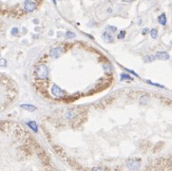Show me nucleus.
Masks as SVG:
<instances>
[{
  "mask_svg": "<svg viewBox=\"0 0 172 171\" xmlns=\"http://www.w3.org/2000/svg\"><path fill=\"white\" fill-rule=\"evenodd\" d=\"M125 69L126 70V71H128V72H130V73H132L133 75H135V76H136V77H138V76H139V75H138L137 73H136L135 71H133V70H131V69Z\"/></svg>",
  "mask_w": 172,
  "mask_h": 171,
  "instance_id": "5701e85b",
  "label": "nucleus"
},
{
  "mask_svg": "<svg viewBox=\"0 0 172 171\" xmlns=\"http://www.w3.org/2000/svg\"><path fill=\"white\" fill-rule=\"evenodd\" d=\"M133 0H123V2H132Z\"/></svg>",
  "mask_w": 172,
  "mask_h": 171,
  "instance_id": "bb28decb",
  "label": "nucleus"
},
{
  "mask_svg": "<svg viewBox=\"0 0 172 171\" xmlns=\"http://www.w3.org/2000/svg\"><path fill=\"white\" fill-rule=\"evenodd\" d=\"M65 117H66V119H72V118H73L74 117L73 111H72V110H68V111L65 113Z\"/></svg>",
  "mask_w": 172,
  "mask_h": 171,
  "instance_id": "f3484780",
  "label": "nucleus"
},
{
  "mask_svg": "<svg viewBox=\"0 0 172 171\" xmlns=\"http://www.w3.org/2000/svg\"><path fill=\"white\" fill-rule=\"evenodd\" d=\"M50 92L56 98H64L66 96V92L57 85H53L52 87L50 88Z\"/></svg>",
  "mask_w": 172,
  "mask_h": 171,
  "instance_id": "7ed1b4c3",
  "label": "nucleus"
},
{
  "mask_svg": "<svg viewBox=\"0 0 172 171\" xmlns=\"http://www.w3.org/2000/svg\"><path fill=\"white\" fill-rule=\"evenodd\" d=\"M52 1H53V3H54V4H56V0H52Z\"/></svg>",
  "mask_w": 172,
  "mask_h": 171,
  "instance_id": "c85d7f7f",
  "label": "nucleus"
},
{
  "mask_svg": "<svg viewBox=\"0 0 172 171\" xmlns=\"http://www.w3.org/2000/svg\"><path fill=\"white\" fill-rule=\"evenodd\" d=\"M33 22H34V23H36V24H37V23H38L39 21H38V20L36 19V20H34V21H33Z\"/></svg>",
  "mask_w": 172,
  "mask_h": 171,
  "instance_id": "cd10ccee",
  "label": "nucleus"
},
{
  "mask_svg": "<svg viewBox=\"0 0 172 171\" xmlns=\"http://www.w3.org/2000/svg\"><path fill=\"white\" fill-rule=\"evenodd\" d=\"M148 103V95H142L140 97V104L141 105H146Z\"/></svg>",
  "mask_w": 172,
  "mask_h": 171,
  "instance_id": "4468645a",
  "label": "nucleus"
},
{
  "mask_svg": "<svg viewBox=\"0 0 172 171\" xmlns=\"http://www.w3.org/2000/svg\"><path fill=\"white\" fill-rule=\"evenodd\" d=\"M156 59H159V60H163V61H165V60H168L170 58L169 54L165 52H158L155 55Z\"/></svg>",
  "mask_w": 172,
  "mask_h": 171,
  "instance_id": "423d86ee",
  "label": "nucleus"
},
{
  "mask_svg": "<svg viewBox=\"0 0 172 171\" xmlns=\"http://www.w3.org/2000/svg\"><path fill=\"white\" fill-rule=\"evenodd\" d=\"M11 32H12V34L13 35H17L18 34V32H19V29H18V28H13L12 29V31H11Z\"/></svg>",
  "mask_w": 172,
  "mask_h": 171,
  "instance_id": "4be33fe9",
  "label": "nucleus"
},
{
  "mask_svg": "<svg viewBox=\"0 0 172 171\" xmlns=\"http://www.w3.org/2000/svg\"><path fill=\"white\" fill-rule=\"evenodd\" d=\"M158 22L162 25V26H165L166 22H168V19H166V16L165 13H162L161 15L158 17Z\"/></svg>",
  "mask_w": 172,
  "mask_h": 171,
  "instance_id": "9b49d317",
  "label": "nucleus"
},
{
  "mask_svg": "<svg viewBox=\"0 0 172 171\" xmlns=\"http://www.w3.org/2000/svg\"><path fill=\"white\" fill-rule=\"evenodd\" d=\"M103 69L105 70V72L106 73H111L112 72V66H111V64L110 63H105L103 65Z\"/></svg>",
  "mask_w": 172,
  "mask_h": 171,
  "instance_id": "9d476101",
  "label": "nucleus"
},
{
  "mask_svg": "<svg viewBox=\"0 0 172 171\" xmlns=\"http://www.w3.org/2000/svg\"><path fill=\"white\" fill-rule=\"evenodd\" d=\"M24 11L27 13H32L35 9H36V4H35L32 0H26L24 2Z\"/></svg>",
  "mask_w": 172,
  "mask_h": 171,
  "instance_id": "20e7f679",
  "label": "nucleus"
},
{
  "mask_svg": "<svg viewBox=\"0 0 172 171\" xmlns=\"http://www.w3.org/2000/svg\"><path fill=\"white\" fill-rule=\"evenodd\" d=\"M108 13H112V10H111L110 8H109V9H108Z\"/></svg>",
  "mask_w": 172,
  "mask_h": 171,
  "instance_id": "a878e982",
  "label": "nucleus"
},
{
  "mask_svg": "<svg viewBox=\"0 0 172 171\" xmlns=\"http://www.w3.org/2000/svg\"><path fill=\"white\" fill-rule=\"evenodd\" d=\"M63 52H64L63 48H61V47H54V48H52L49 51V55L52 58L56 59V58H59L60 56H61Z\"/></svg>",
  "mask_w": 172,
  "mask_h": 171,
  "instance_id": "39448f33",
  "label": "nucleus"
},
{
  "mask_svg": "<svg viewBox=\"0 0 172 171\" xmlns=\"http://www.w3.org/2000/svg\"><path fill=\"white\" fill-rule=\"evenodd\" d=\"M92 170H104V169H106L105 167H92Z\"/></svg>",
  "mask_w": 172,
  "mask_h": 171,
  "instance_id": "393cba45",
  "label": "nucleus"
},
{
  "mask_svg": "<svg viewBox=\"0 0 172 171\" xmlns=\"http://www.w3.org/2000/svg\"><path fill=\"white\" fill-rule=\"evenodd\" d=\"M6 66H7V60L4 59V58H1L0 59V68L6 67Z\"/></svg>",
  "mask_w": 172,
  "mask_h": 171,
  "instance_id": "aec40b11",
  "label": "nucleus"
},
{
  "mask_svg": "<svg viewBox=\"0 0 172 171\" xmlns=\"http://www.w3.org/2000/svg\"><path fill=\"white\" fill-rule=\"evenodd\" d=\"M148 84H150V85H152V86H155V87H158V88H165V87L164 86H162V85H160V84H156V83H153V82H151V81H146Z\"/></svg>",
  "mask_w": 172,
  "mask_h": 171,
  "instance_id": "412c9836",
  "label": "nucleus"
},
{
  "mask_svg": "<svg viewBox=\"0 0 172 171\" xmlns=\"http://www.w3.org/2000/svg\"><path fill=\"white\" fill-rule=\"evenodd\" d=\"M102 37H103V39L105 40V41L108 42V43H113V41H114L113 36H112V35L110 34V32H105L102 34Z\"/></svg>",
  "mask_w": 172,
  "mask_h": 171,
  "instance_id": "6e6552de",
  "label": "nucleus"
},
{
  "mask_svg": "<svg viewBox=\"0 0 172 171\" xmlns=\"http://www.w3.org/2000/svg\"><path fill=\"white\" fill-rule=\"evenodd\" d=\"M106 29H107V32H117V27L107 26V27H106Z\"/></svg>",
  "mask_w": 172,
  "mask_h": 171,
  "instance_id": "a211bd4d",
  "label": "nucleus"
},
{
  "mask_svg": "<svg viewBox=\"0 0 172 171\" xmlns=\"http://www.w3.org/2000/svg\"><path fill=\"white\" fill-rule=\"evenodd\" d=\"M120 79L121 81H125V80H129V81H132L133 78L130 76V75L126 74V73H122L120 75Z\"/></svg>",
  "mask_w": 172,
  "mask_h": 171,
  "instance_id": "ddd939ff",
  "label": "nucleus"
},
{
  "mask_svg": "<svg viewBox=\"0 0 172 171\" xmlns=\"http://www.w3.org/2000/svg\"><path fill=\"white\" fill-rule=\"evenodd\" d=\"M125 37V31H121L119 32V34L117 35V38L118 39H124Z\"/></svg>",
  "mask_w": 172,
  "mask_h": 171,
  "instance_id": "6ab92c4d",
  "label": "nucleus"
},
{
  "mask_svg": "<svg viewBox=\"0 0 172 171\" xmlns=\"http://www.w3.org/2000/svg\"><path fill=\"white\" fill-rule=\"evenodd\" d=\"M126 167L130 170H138L141 167V160L137 158H130L126 161Z\"/></svg>",
  "mask_w": 172,
  "mask_h": 171,
  "instance_id": "f03ea898",
  "label": "nucleus"
},
{
  "mask_svg": "<svg viewBox=\"0 0 172 171\" xmlns=\"http://www.w3.org/2000/svg\"><path fill=\"white\" fill-rule=\"evenodd\" d=\"M35 73H36V76L41 79V80H45L47 79L49 76V69L46 65L44 64H40L36 67V69H35Z\"/></svg>",
  "mask_w": 172,
  "mask_h": 171,
  "instance_id": "f257e3e1",
  "label": "nucleus"
},
{
  "mask_svg": "<svg viewBox=\"0 0 172 171\" xmlns=\"http://www.w3.org/2000/svg\"><path fill=\"white\" fill-rule=\"evenodd\" d=\"M65 36H66V38H67V39H72V38H74L75 36H76V34H75V32H73L69 31V32H66Z\"/></svg>",
  "mask_w": 172,
  "mask_h": 171,
  "instance_id": "dca6fc26",
  "label": "nucleus"
},
{
  "mask_svg": "<svg viewBox=\"0 0 172 171\" xmlns=\"http://www.w3.org/2000/svg\"><path fill=\"white\" fill-rule=\"evenodd\" d=\"M26 125L32 130L33 132H35V133L38 132V125H37L36 122H34V121H29V122L26 123Z\"/></svg>",
  "mask_w": 172,
  "mask_h": 171,
  "instance_id": "1a4fd4ad",
  "label": "nucleus"
},
{
  "mask_svg": "<svg viewBox=\"0 0 172 171\" xmlns=\"http://www.w3.org/2000/svg\"><path fill=\"white\" fill-rule=\"evenodd\" d=\"M20 108L25 109V110H27V111H30V112H33V111H36V110H37V108L33 105H31V104L20 105Z\"/></svg>",
  "mask_w": 172,
  "mask_h": 171,
  "instance_id": "0eeeda50",
  "label": "nucleus"
},
{
  "mask_svg": "<svg viewBox=\"0 0 172 171\" xmlns=\"http://www.w3.org/2000/svg\"><path fill=\"white\" fill-rule=\"evenodd\" d=\"M156 60V57L154 56V55H145V56L144 57V61L145 63H152L154 62Z\"/></svg>",
  "mask_w": 172,
  "mask_h": 171,
  "instance_id": "f8f14e48",
  "label": "nucleus"
},
{
  "mask_svg": "<svg viewBox=\"0 0 172 171\" xmlns=\"http://www.w3.org/2000/svg\"><path fill=\"white\" fill-rule=\"evenodd\" d=\"M149 34H150L151 38H153V39H157V38H158V31H157L156 29H150Z\"/></svg>",
  "mask_w": 172,
  "mask_h": 171,
  "instance_id": "2eb2a0df",
  "label": "nucleus"
},
{
  "mask_svg": "<svg viewBox=\"0 0 172 171\" xmlns=\"http://www.w3.org/2000/svg\"><path fill=\"white\" fill-rule=\"evenodd\" d=\"M148 32V28H145L143 31H142V34H143V35H145Z\"/></svg>",
  "mask_w": 172,
  "mask_h": 171,
  "instance_id": "b1692460",
  "label": "nucleus"
}]
</instances>
